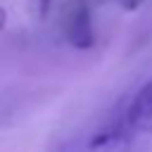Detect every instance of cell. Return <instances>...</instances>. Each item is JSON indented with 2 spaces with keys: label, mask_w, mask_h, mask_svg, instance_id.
Returning a JSON list of instances; mask_svg holds the SVG:
<instances>
[{
  "label": "cell",
  "mask_w": 152,
  "mask_h": 152,
  "mask_svg": "<svg viewBox=\"0 0 152 152\" xmlns=\"http://www.w3.org/2000/svg\"><path fill=\"white\" fill-rule=\"evenodd\" d=\"M64 38L76 50H90L95 45V28L90 19V2L88 0H69L64 5L62 19Z\"/></svg>",
  "instance_id": "cell-1"
},
{
  "label": "cell",
  "mask_w": 152,
  "mask_h": 152,
  "mask_svg": "<svg viewBox=\"0 0 152 152\" xmlns=\"http://www.w3.org/2000/svg\"><path fill=\"white\" fill-rule=\"evenodd\" d=\"M124 119L133 133H152V81H147L128 102Z\"/></svg>",
  "instance_id": "cell-2"
},
{
  "label": "cell",
  "mask_w": 152,
  "mask_h": 152,
  "mask_svg": "<svg viewBox=\"0 0 152 152\" xmlns=\"http://www.w3.org/2000/svg\"><path fill=\"white\" fill-rule=\"evenodd\" d=\"M50 5H52V0H28V7L36 19H45L50 12Z\"/></svg>",
  "instance_id": "cell-3"
},
{
  "label": "cell",
  "mask_w": 152,
  "mask_h": 152,
  "mask_svg": "<svg viewBox=\"0 0 152 152\" xmlns=\"http://www.w3.org/2000/svg\"><path fill=\"white\" fill-rule=\"evenodd\" d=\"M142 2H145V0H121V7L131 12V10H138V7L142 5Z\"/></svg>",
  "instance_id": "cell-4"
}]
</instances>
